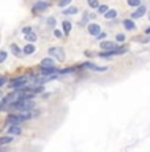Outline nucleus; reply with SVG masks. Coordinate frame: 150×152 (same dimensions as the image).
<instances>
[{"label": "nucleus", "mask_w": 150, "mask_h": 152, "mask_svg": "<svg viewBox=\"0 0 150 152\" xmlns=\"http://www.w3.org/2000/svg\"><path fill=\"white\" fill-rule=\"evenodd\" d=\"M11 107L19 110L20 112H27V111H32L33 107H34V102L30 99H24V98H21V99L16 101V102H13L12 105H9Z\"/></svg>", "instance_id": "f257e3e1"}, {"label": "nucleus", "mask_w": 150, "mask_h": 152, "mask_svg": "<svg viewBox=\"0 0 150 152\" xmlns=\"http://www.w3.org/2000/svg\"><path fill=\"white\" fill-rule=\"evenodd\" d=\"M116 16H117V11H116V9H108L106 13H104V17H106L107 20L116 19Z\"/></svg>", "instance_id": "2eb2a0df"}, {"label": "nucleus", "mask_w": 150, "mask_h": 152, "mask_svg": "<svg viewBox=\"0 0 150 152\" xmlns=\"http://www.w3.org/2000/svg\"><path fill=\"white\" fill-rule=\"evenodd\" d=\"M3 106H4V103H3V101H1V102H0V110L3 109Z\"/></svg>", "instance_id": "f704fd0d"}, {"label": "nucleus", "mask_w": 150, "mask_h": 152, "mask_svg": "<svg viewBox=\"0 0 150 152\" xmlns=\"http://www.w3.org/2000/svg\"><path fill=\"white\" fill-rule=\"evenodd\" d=\"M75 13H78V8L75 7H69L63 11V15H75Z\"/></svg>", "instance_id": "aec40b11"}, {"label": "nucleus", "mask_w": 150, "mask_h": 152, "mask_svg": "<svg viewBox=\"0 0 150 152\" xmlns=\"http://www.w3.org/2000/svg\"><path fill=\"white\" fill-rule=\"evenodd\" d=\"M47 25H50V27H55V19L54 17L47 19Z\"/></svg>", "instance_id": "c85d7f7f"}, {"label": "nucleus", "mask_w": 150, "mask_h": 152, "mask_svg": "<svg viewBox=\"0 0 150 152\" xmlns=\"http://www.w3.org/2000/svg\"><path fill=\"white\" fill-rule=\"evenodd\" d=\"M49 54L52 57H55L58 61H65V52L58 46H53V48H49Z\"/></svg>", "instance_id": "f03ea898"}, {"label": "nucleus", "mask_w": 150, "mask_h": 152, "mask_svg": "<svg viewBox=\"0 0 150 152\" xmlns=\"http://www.w3.org/2000/svg\"><path fill=\"white\" fill-rule=\"evenodd\" d=\"M54 60L53 58H50V57H47V58H44V60L41 61V66H54Z\"/></svg>", "instance_id": "f3484780"}, {"label": "nucleus", "mask_w": 150, "mask_h": 152, "mask_svg": "<svg viewBox=\"0 0 150 152\" xmlns=\"http://www.w3.org/2000/svg\"><path fill=\"white\" fill-rule=\"evenodd\" d=\"M25 40L29 41V43H34V41L37 40V36H36V33H33V32L25 33Z\"/></svg>", "instance_id": "6ab92c4d"}, {"label": "nucleus", "mask_w": 150, "mask_h": 152, "mask_svg": "<svg viewBox=\"0 0 150 152\" xmlns=\"http://www.w3.org/2000/svg\"><path fill=\"white\" fill-rule=\"evenodd\" d=\"M145 12H146V7H145V5H138L137 11L132 13V15H131V17H132V19H138V17H142V16H144V13H145Z\"/></svg>", "instance_id": "0eeeda50"}, {"label": "nucleus", "mask_w": 150, "mask_h": 152, "mask_svg": "<svg viewBox=\"0 0 150 152\" xmlns=\"http://www.w3.org/2000/svg\"><path fill=\"white\" fill-rule=\"evenodd\" d=\"M145 33H146V35H150V27H149V28H146Z\"/></svg>", "instance_id": "72a5a7b5"}, {"label": "nucleus", "mask_w": 150, "mask_h": 152, "mask_svg": "<svg viewBox=\"0 0 150 152\" xmlns=\"http://www.w3.org/2000/svg\"><path fill=\"white\" fill-rule=\"evenodd\" d=\"M13 140L12 135H8V136H1L0 138V145H4V144H9Z\"/></svg>", "instance_id": "dca6fc26"}, {"label": "nucleus", "mask_w": 150, "mask_h": 152, "mask_svg": "<svg viewBox=\"0 0 150 152\" xmlns=\"http://www.w3.org/2000/svg\"><path fill=\"white\" fill-rule=\"evenodd\" d=\"M106 37H107V33L104 32H100L99 35H96V40H104Z\"/></svg>", "instance_id": "cd10ccee"}, {"label": "nucleus", "mask_w": 150, "mask_h": 152, "mask_svg": "<svg viewBox=\"0 0 150 152\" xmlns=\"http://www.w3.org/2000/svg\"><path fill=\"white\" fill-rule=\"evenodd\" d=\"M88 32L91 33V35H94V36H96V35H99V33L101 32V29H100V25L99 24H88Z\"/></svg>", "instance_id": "1a4fd4ad"}, {"label": "nucleus", "mask_w": 150, "mask_h": 152, "mask_svg": "<svg viewBox=\"0 0 150 152\" xmlns=\"http://www.w3.org/2000/svg\"><path fill=\"white\" fill-rule=\"evenodd\" d=\"M62 28H63V32L66 33V35H69L70 30H71V28H72V25H71L70 21H63L62 22Z\"/></svg>", "instance_id": "a211bd4d"}, {"label": "nucleus", "mask_w": 150, "mask_h": 152, "mask_svg": "<svg viewBox=\"0 0 150 152\" xmlns=\"http://www.w3.org/2000/svg\"><path fill=\"white\" fill-rule=\"evenodd\" d=\"M74 72V69L72 67H69V69H63V70H59V73H62V74H66V73H71Z\"/></svg>", "instance_id": "c756f323"}, {"label": "nucleus", "mask_w": 150, "mask_h": 152, "mask_svg": "<svg viewBox=\"0 0 150 152\" xmlns=\"http://www.w3.org/2000/svg\"><path fill=\"white\" fill-rule=\"evenodd\" d=\"M126 1H128V5H131V7H138V5H141L140 0H126Z\"/></svg>", "instance_id": "5701e85b"}, {"label": "nucleus", "mask_w": 150, "mask_h": 152, "mask_svg": "<svg viewBox=\"0 0 150 152\" xmlns=\"http://www.w3.org/2000/svg\"><path fill=\"white\" fill-rule=\"evenodd\" d=\"M47 8H49V3L39 0V1H36L34 4H33L32 12L34 13V15H37V13H39V12H44V11L47 9Z\"/></svg>", "instance_id": "7ed1b4c3"}, {"label": "nucleus", "mask_w": 150, "mask_h": 152, "mask_svg": "<svg viewBox=\"0 0 150 152\" xmlns=\"http://www.w3.org/2000/svg\"><path fill=\"white\" fill-rule=\"evenodd\" d=\"M149 20H150V13H149Z\"/></svg>", "instance_id": "c9c22d12"}, {"label": "nucleus", "mask_w": 150, "mask_h": 152, "mask_svg": "<svg viewBox=\"0 0 150 152\" xmlns=\"http://www.w3.org/2000/svg\"><path fill=\"white\" fill-rule=\"evenodd\" d=\"M7 122L11 123V124H17V123H20V118H19V115L9 114L7 118Z\"/></svg>", "instance_id": "4468645a"}, {"label": "nucleus", "mask_w": 150, "mask_h": 152, "mask_svg": "<svg viewBox=\"0 0 150 152\" xmlns=\"http://www.w3.org/2000/svg\"><path fill=\"white\" fill-rule=\"evenodd\" d=\"M123 25L125 27L126 30H134L136 29V24L132 19H125V20L123 21Z\"/></svg>", "instance_id": "9d476101"}, {"label": "nucleus", "mask_w": 150, "mask_h": 152, "mask_svg": "<svg viewBox=\"0 0 150 152\" xmlns=\"http://www.w3.org/2000/svg\"><path fill=\"white\" fill-rule=\"evenodd\" d=\"M5 58H7V52L1 50V52H0V62H4Z\"/></svg>", "instance_id": "bb28decb"}, {"label": "nucleus", "mask_w": 150, "mask_h": 152, "mask_svg": "<svg viewBox=\"0 0 150 152\" xmlns=\"http://www.w3.org/2000/svg\"><path fill=\"white\" fill-rule=\"evenodd\" d=\"M30 91L34 93V94H37V93H42V91H44V86L38 85V86H36V87H30Z\"/></svg>", "instance_id": "412c9836"}, {"label": "nucleus", "mask_w": 150, "mask_h": 152, "mask_svg": "<svg viewBox=\"0 0 150 152\" xmlns=\"http://www.w3.org/2000/svg\"><path fill=\"white\" fill-rule=\"evenodd\" d=\"M34 50H36V46L30 43V44H28V45H25V46H24L22 53H24V54H33V53H34Z\"/></svg>", "instance_id": "ddd939ff"}, {"label": "nucleus", "mask_w": 150, "mask_h": 152, "mask_svg": "<svg viewBox=\"0 0 150 152\" xmlns=\"http://www.w3.org/2000/svg\"><path fill=\"white\" fill-rule=\"evenodd\" d=\"M80 67H86V69L94 70V72H107L108 70V66H98L92 62H84L80 65Z\"/></svg>", "instance_id": "39448f33"}, {"label": "nucleus", "mask_w": 150, "mask_h": 152, "mask_svg": "<svg viewBox=\"0 0 150 152\" xmlns=\"http://www.w3.org/2000/svg\"><path fill=\"white\" fill-rule=\"evenodd\" d=\"M57 72H58V70H57V67H54V66H42L41 67L42 75H50V74H54Z\"/></svg>", "instance_id": "6e6552de"}, {"label": "nucleus", "mask_w": 150, "mask_h": 152, "mask_svg": "<svg viewBox=\"0 0 150 152\" xmlns=\"http://www.w3.org/2000/svg\"><path fill=\"white\" fill-rule=\"evenodd\" d=\"M5 83V78L4 77H0V86H3Z\"/></svg>", "instance_id": "473e14b6"}, {"label": "nucleus", "mask_w": 150, "mask_h": 152, "mask_svg": "<svg viewBox=\"0 0 150 152\" xmlns=\"http://www.w3.org/2000/svg\"><path fill=\"white\" fill-rule=\"evenodd\" d=\"M29 32H32V27H25V28H22V33H29Z\"/></svg>", "instance_id": "2f4dec72"}, {"label": "nucleus", "mask_w": 150, "mask_h": 152, "mask_svg": "<svg viewBox=\"0 0 150 152\" xmlns=\"http://www.w3.org/2000/svg\"><path fill=\"white\" fill-rule=\"evenodd\" d=\"M70 3H71V0H59L58 5H59L61 8H63V7H66V5H69Z\"/></svg>", "instance_id": "a878e982"}, {"label": "nucleus", "mask_w": 150, "mask_h": 152, "mask_svg": "<svg viewBox=\"0 0 150 152\" xmlns=\"http://www.w3.org/2000/svg\"><path fill=\"white\" fill-rule=\"evenodd\" d=\"M25 83H27V78L25 77H17L13 81H11L9 87H12V89H15V90H19V89H21L22 86H25Z\"/></svg>", "instance_id": "20e7f679"}, {"label": "nucleus", "mask_w": 150, "mask_h": 152, "mask_svg": "<svg viewBox=\"0 0 150 152\" xmlns=\"http://www.w3.org/2000/svg\"><path fill=\"white\" fill-rule=\"evenodd\" d=\"M125 45H123V46H117L115 43H112V41H103V43H100V48L104 50H115V49H120V48H124Z\"/></svg>", "instance_id": "423d86ee"}, {"label": "nucleus", "mask_w": 150, "mask_h": 152, "mask_svg": "<svg viewBox=\"0 0 150 152\" xmlns=\"http://www.w3.org/2000/svg\"><path fill=\"white\" fill-rule=\"evenodd\" d=\"M21 134V128L19 127L17 124H12L9 128H8V135H20Z\"/></svg>", "instance_id": "9b49d317"}, {"label": "nucleus", "mask_w": 150, "mask_h": 152, "mask_svg": "<svg viewBox=\"0 0 150 152\" xmlns=\"http://www.w3.org/2000/svg\"><path fill=\"white\" fill-rule=\"evenodd\" d=\"M116 40H117L118 43H124V41H125V35H124V33H117V35H116Z\"/></svg>", "instance_id": "393cba45"}, {"label": "nucleus", "mask_w": 150, "mask_h": 152, "mask_svg": "<svg viewBox=\"0 0 150 152\" xmlns=\"http://www.w3.org/2000/svg\"><path fill=\"white\" fill-rule=\"evenodd\" d=\"M54 36L57 38H61L62 37V32L61 30H58V29H54Z\"/></svg>", "instance_id": "7c9ffc66"}, {"label": "nucleus", "mask_w": 150, "mask_h": 152, "mask_svg": "<svg viewBox=\"0 0 150 152\" xmlns=\"http://www.w3.org/2000/svg\"><path fill=\"white\" fill-rule=\"evenodd\" d=\"M11 52L13 53V54L16 56V57H21V54H22V50L20 49V46H17L16 44H11Z\"/></svg>", "instance_id": "f8f14e48"}, {"label": "nucleus", "mask_w": 150, "mask_h": 152, "mask_svg": "<svg viewBox=\"0 0 150 152\" xmlns=\"http://www.w3.org/2000/svg\"><path fill=\"white\" fill-rule=\"evenodd\" d=\"M87 3H88V5L91 8H98L99 7V0H87Z\"/></svg>", "instance_id": "b1692460"}, {"label": "nucleus", "mask_w": 150, "mask_h": 152, "mask_svg": "<svg viewBox=\"0 0 150 152\" xmlns=\"http://www.w3.org/2000/svg\"><path fill=\"white\" fill-rule=\"evenodd\" d=\"M98 11H99V13H100V15H104V13L108 11V5H106V4L99 5V7H98Z\"/></svg>", "instance_id": "4be33fe9"}]
</instances>
